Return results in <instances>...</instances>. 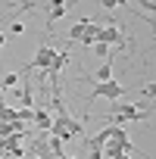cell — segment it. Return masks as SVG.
<instances>
[{"instance_id":"obj_3","label":"cell","mask_w":156,"mask_h":159,"mask_svg":"<svg viewBox=\"0 0 156 159\" xmlns=\"http://www.w3.org/2000/svg\"><path fill=\"white\" fill-rule=\"evenodd\" d=\"M97 41H103V44H109V47H125V31H122V25H100V38Z\"/></svg>"},{"instance_id":"obj_4","label":"cell","mask_w":156,"mask_h":159,"mask_svg":"<svg viewBox=\"0 0 156 159\" xmlns=\"http://www.w3.org/2000/svg\"><path fill=\"white\" fill-rule=\"evenodd\" d=\"M66 62H69V50H56V56H53V62H50V69H47L50 88H53V84H59V72L66 69Z\"/></svg>"},{"instance_id":"obj_16","label":"cell","mask_w":156,"mask_h":159,"mask_svg":"<svg viewBox=\"0 0 156 159\" xmlns=\"http://www.w3.org/2000/svg\"><path fill=\"white\" fill-rule=\"evenodd\" d=\"M3 156H7V153H3V150H0V159H3Z\"/></svg>"},{"instance_id":"obj_5","label":"cell","mask_w":156,"mask_h":159,"mask_svg":"<svg viewBox=\"0 0 156 159\" xmlns=\"http://www.w3.org/2000/svg\"><path fill=\"white\" fill-rule=\"evenodd\" d=\"M88 22H91V19H81V22H75V25L69 28L66 41H69V44H75V41H81V38H85V28H88Z\"/></svg>"},{"instance_id":"obj_2","label":"cell","mask_w":156,"mask_h":159,"mask_svg":"<svg viewBox=\"0 0 156 159\" xmlns=\"http://www.w3.org/2000/svg\"><path fill=\"white\" fill-rule=\"evenodd\" d=\"M53 56H56L53 44H50V41H44V44H41L38 50H34V59H31V62H28V66H25L22 72H25V75H28L31 69H41V72H47V69H50V62H53Z\"/></svg>"},{"instance_id":"obj_9","label":"cell","mask_w":156,"mask_h":159,"mask_svg":"<svg viewBox=\"0 0 156 159\" xmlns=\"http://www.w3.org/2000/svg\"><path fill=\"white\" fill-rule=\"evenodd\" d=\"M140 94H144L147 100H156V81H150V84H144V88H140Z\"/></svg>"},{"instance_id":"obj_7","label":"cell","mask_w":156,"mask_h":159,"mask_svg":"<svg viewBox=\"0 0 156 159\" xmlns=\"http://www.w3.org/2000/svg\"><path fill=\"white\" fill-rule=\"evenodd\" d=\"M19 78H22V72H10V75L3 78V81H0V88H3V91H10V88H16V84H19Z\"/></svg>"},{"instance_id":"obj_15","label":"cell","mask_w":156,"mask_h":159,"mask_svg":"<svg viewBox=\"0 0 156 159\" xmlns=\"http://www.w3.org/2000/svg\"><path fill=\"white\" fill-rule=\"evenodd\" d=\"M59 159H72V156H66V153H62V156H59Z\"/></svg>"},{"instance_id":"obj_11","label":"cell","mask_w":156,"mask_h":159,"mask_svg":"<svg viewBox=\"0 0 156 159\" xmlns=\"http://www.w3.org/2000/svg\"><path fill=\"white\" fill-rule=\"evenodd\" d=\"M100 7L103 10H116V7H122V0H100Z\"/></svg>"},{"instance_id":"obj_10","label":"cell","mask_w":156,"mask_h":159,"mask_svg":"<svg viewBox=\"0 0 156 159\" xmlns=\"http://www.w3.org/2000/svg\"><path fill=\"white\" fill-rule=\"evenodd\" d=\"M131 16H137V19H144V22H147V28H150V34L156 38V19H153V16H140V13H131Z\"/></svg>"},{"instance_id":"obj_13","label":"cell","mask_w":156,"mask_h":159,"mask_svg":"<svg viewBox=\"0 0 156 159\" xmlns=\"http://www.w3.org/2000/svg\"><path fill=\"white\" fill-rule=\"evenodd\" d=\"M7 44V31H0V47H3Z\"/></svg>"},{"instance_id":"obj_1","label":"cell","mask_w":156,"mask_h":159,"mask_svg":"<svg viewBox=\"0 0 156 159\" xmlns=\"http://www.w3.org/2000/svg\"><path fill=\"white\" fill-rule=\"evenodd\" d=\"M125 84L122 81H97L94 84V91L88 94V103H94L97 97H106V100H119V97H125Z\"/></svg>"},{"instance_id":"obj_17","label":"cell","mask_w":156,"mask_h":159,"mask_svg":"<svg viewBox=\"0 0 156 159\" xmlns=\"http://www.w3.org/2000/svg\"><path fill=\"white\" fill-rule=\"evenodd\" d=\"M22 3H25V0H22Z\"/></svg>"},{"instance_id":"obj_12","label":"cell","mask_w":156,"mask_h":159,"mask_svg":"<svg viewBox=\"0 0 156 159\" xmlns=\"http://www.w3.org/2000/svg\"><path fill=\"white\" fill-rule=\"evenodd\" d=\"M10 34H25V25H19V22H16V25L10 28Z\"/></svg>"},{"instance_id":"obj_8","label":"cell","mask_w":156,"mask_h":159,"mask_svg":"<svg viewBox=\"0 0 156 159\" xmlns=\"http://www.w3.org/2000/svg\"><path fill=\"white\" fill-rule=\"evenodd\" d=\"M94 50H97V56H103V59H109V56H112V47H109V44H103V41H97V44H94Z\"/></svg>"},{"instance_id":"obj_6","label":"cell","mask_w":156,"mask_h":159,"mask_svg":"<svg viewBox=\"0 0 156 159\" xmlns=\"http://www.w3.org/2000/svg\"><path fill=\"white\" fill-rule=\"evenodd\" d=\"M94 81H112V56L103 59V66H100L97 75H94Z\"/></svg>"},{"instance_id":"obj_14","label":"cell","mask_w":156,"mask_h":159,"mask_svg":"<svg viewBox=\"0 0 156 159\" xmlns=\"http://www.w3.org/2000/svg\"><path fill=\"white\" fill-rule=\"evenodd\" d=\"M3 94H7V91H3V88H0V100H3Z\"/></svg>"}]
</instances>
